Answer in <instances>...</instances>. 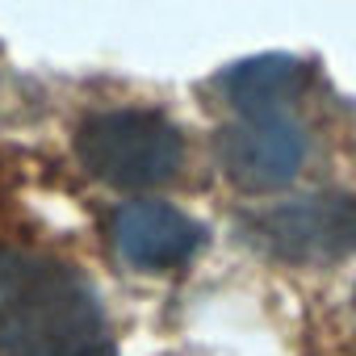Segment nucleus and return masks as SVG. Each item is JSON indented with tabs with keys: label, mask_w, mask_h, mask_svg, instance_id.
I'll return each mask as SVG.
<instances>
[{
	"label": "nucleus",
	"mask_w": 356,
	"mask_h": 356,
	"mask_svg": "<svg viewBox=\"0 0 356 356\" xmlns=\"http://www.w3.org/2000/svg\"><path fill=\"white\" fill-rule=\"evenodd\" d=\"M214 155H218L222 176L235 189L273 193V189H285L298 176L302 155H306V138L285 113L243 118V122H231L218 130Z\"/></svg>",
	"instance_id": "4"
},
{
	"label": "nucleus",
	"mask_w": 356,
	"mask_h": 356,
	"mask_svg": "<svg viewBox=\"0 0 356 356\" xmlns=\"http://www.w3.org/2000/svg\"><path fill=\"white\" fill-rule=\"evenodd\" d=\"M109 235H113L118 256L130 268H143V273L181 268L202 248V227L193 218H185L176 206H163V202L122 206L109 222Z\"/></svg>",
	"instance_id": "5"
},
{
	"label": "nucleus",
	"mask_w": 356,
	"mask_h": 356,
	"mask_svg": "<svg viewBox=\"0 0 356 356\" xmlns=\"http://www.w3.org/2000/svg\"><path fill=\"white\" fill-rule=\"evenodd\" d=\"M243 239L268 260L298 268H327L356 252V197L310 193L243 218Z\"/></svg>",
	"instance_id": "3"
},
{
	"label": "nucleus",
	"mask_w": 356,
	"mask_h": 356,
	"mask_svg": "<svg viewBox=\"0 0 356 356\" xmlns=\"http://www.w3.org/2000/svg\"><path fill=\"white\" fill-rule=\"evenodd\" d=\"M76 159L101 185L155 189L185 163V138L151 109H105L76 130Z\"/></svg>",
	"instance_id": "2"
},
{
	"label": "nucleus",
	"mask_w": 356,
	"mask_h": 356,
	"mask_svg": "<svg viewBox=\"0 0 356 356\" xmlns=\"http://www.w3.org/2000/svg\"><path fill=\"white\" fill-rule=\"evenodd\" d=\"M222 97L243 113V118H268L285 113L302 88H306V67L289 55H256L222 72Z\"/></svg>",
	"instance_id": "6"
},
{
	"label": "nucleus",
	"mask_w": 356,
	"mask_h": 356,
	"mask_svg": "<svg viewBox=\"0 0 356 356\" xmlns=\"http://www.w3.org/2000/svg\"><path fill=\"white\" fill-rule=\"evenodd\" d=\"M92 285L47 256L0 248V356H109Z\"/></svg>",
	"instance_id": "1"
}]
</instances>
